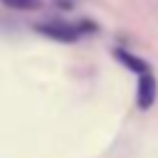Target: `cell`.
Returning a JSON list of instances; mask_svg holds the SVG:
<instances>
[{
    "label": "cell",
    "mask_w": 158,
    "mask_h": 158,
    "mask_svg": "<svg viewBox=\"0 0 158 158\" xmlns=\"http://www.w3.org/2000/svg\"><path fill=\"white\" fill-rule=\"evenodd\" d=\"M114 57L126 67V69H131L133 74H143V72H151V67H148V62L146 59H141V57H136V54H131L128 49H121V47H116L114 49Z\"/></svg>",
    "instance_id": "3957f363"
},
{
    "label": "cell",
    "mask_w": 158,
    "mask_h": 158,
    "mask_svg": "<svg viewBox=\"0 0 158 158\" xmlns=\"http://www.w3.org/2000/svg\"><path fill=\"white\" fill-rule=\"evenodd\" d=\"M156 96H158V81L151 72H143L138 74V86H136V104L138 109H151L156 104Z\"/></svg>",
    "instance_id": "7a4b0ae2"
},
{
    "label": "cell",
    "mask_w": 158,
    "mask_h": 158,
    "mask_svg": "<svg viewBox=\"0 0 158 158\" xmlns=\"http://www.w3.org/2000/svg\"><path fill=\"white\" fill-rule=\"evenodd\" d=\"M0 2H2L5 7H10V10H22V12H27V10H40L44 0H0Z\"/></svg>",
    "instance_id": "277c9868"
},
{
    "label": "cell",
    "mask_w": 158,
    "mask_h": 158,
    "mask_svg": "<svg viewBox=\"0 0 158 158\" xmlns=\"http://www.w3.org/2000/svg\"><path fill=\"white\" fill-rule=\"evenodd\" d=\"M35 30H37L42 37H49V40L64 42V44L77 42V40L81 37L79 27H77V25H69V22H40V25H35Z\"/></svg>",
    "instance_id": "6da1fadb"
}]
</instances>
